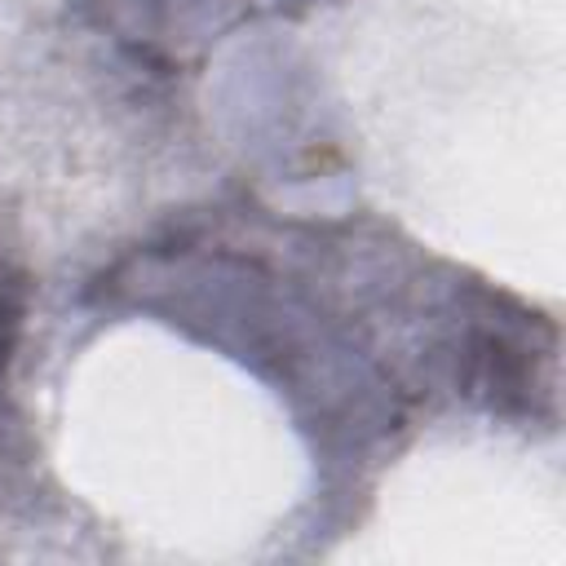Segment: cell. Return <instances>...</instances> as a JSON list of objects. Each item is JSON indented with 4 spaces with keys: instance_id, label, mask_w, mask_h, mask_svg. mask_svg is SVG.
Returning a JSON list of instances; mask_svg holds the SVG:
<instances>
[]
</instances>
